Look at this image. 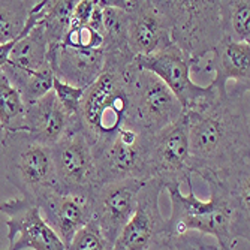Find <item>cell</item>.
<instances>
[{
	"label": "cell",
	"mask_w": 250,
	"mask_h": 250,
	"mask_svg": "<svg viewBox=\"0 0 250 250\" xmlns=\"http://www.w3.org/2000/svg\"><path fill=\"white\" fill-rule=\"evenodd\" d=\"M185 114L192 174H220L250 162L249 85L237 84Z\"/></svg>",
	"instance_id": "6da1fadb"
},
{
	"label": "cell",
	"mask_w": 250,
	"mask_h": 250,
	"mask_svg": "<svg viewBox=\"0 0 250 250\" xmlns=\"http://www.w3.org/2000/svg\"><path fill=\"white\" fill-rule=\"evenodd\" d=\"M210 188V199L202 201L193 192V185L188 186L185 195L181 188L168 189L171 201V216L168 220V234L183 237L192 231L202 237H213L226 250H232L238 238L250 240V217L238 213L223 189L213 178L204 180Z\"/></svg>",
	"instance_id": "7a4b0ae2"
},
{
	"label": "cell",
	"mask_w": 250,
	"mask_h": 250,
	"mask_svg": "<svg viewBox=\"0 0 250 250\" xmlns=\"http://www.w3.org/2000/svg\"><path fill=\"white\" fill-rule=\"evenodd\" d=\"M133 67L135 62H106L101 77L84 90L74 123L92 146L95 156L130 123L129 80Z\"/></svg>",
	"instance_id": "3957f363"
},
{
	"label": "cell",
	"mask_w": 250,
	"mask_h": 250,
	"mask_svg": "<svg viewBox=\"0 0 250 250\" xmlns=\"http://www.w3.org/2000/svg\"><path fill=\"white\" fill-rule=\"evenodd\" d=\"M2 148L6 180L22 198L38 204L51 193H60L51 147L20 130L3 133Z\"/></svg>",
	"instance_id": "277c9868"
},
{
	"label": "cell",
	"mask_w": 250,
	"mask_h": 250,
	"mask_svg": "<svg viewBox=\"0 0 250 250\" xmlns=\"http://www.w3.org/2000/svg\"><path fill=\"white\" fill-rule=\"evenodd\" d=\"M161 2L169 21L171 42L188 54L198 67L199 62L210 54L223 38L219 0Z\"/></svg>",
	"instance_id": "5b68a950"
},
{
	"label": "cell",
	"mask_w": 250,
	"mask_h": 250,
	"mask_svg": "<svg viewBox=\"0 0 250 250\" xmlns=\"http://www.w3.org/2000/svg\"><path fill=\"white\" fill-rule=\"evenodd\" d=\"M144 174L146 180H157L165 190L192 185L186 114L164 130L150 135Z\"/></svg>",
	"instance_id": "8992f818"
},
{
	"label": "cell",
	"mask_w": 250,
	"mask_h": 250,
	"mask_svg": "<svg viewBox=\"0 0 250 250\" xmlns=\"http://www.w3.org/2000/svg\"><path fill=\"white\" fill-rule=\"evenodd\" d=\"M130 123L154 135L185 116V109L171 90L154 74L135 63L129 80Z\"/></svg>",
	"instance_id": "52a82bcc"
},
{
	"label": "cell",
	"mask_w": 250,
	"mask_h": 250,
	"mask_svg": "<svg viewBox=\"0 0 250 250\" xmlns=\"http://www.w3.org/2000/svg\"><path fill=\"white\" fill-rule=\"evenodd\" d=\"M60 193L93 199L99 189L98 167L93 148L75 127L51 147Z\"/></svg>",
	"instance_id": "ba28073f"
},
{
	"label": "cell",
	"mask_w": 250,
	"mask_h": 250,
	"mask_svg": "<svg viewBox=\"0 0 250 250\" xmlns=\"http://www.w3.org/2000/svg\"><path fill=\"white\" fill-rule=\"evenodd\" d=\"M135 63L161 80L178 99L185 112L201 108L219 93L211 84L199 85L192 80L196 64L174 43L156 54L135 57Z\"/></svg>",
	"instance_id": "9c48e42d"
},
{
	"label": "cell",
	"mask_w": 250,
	"mask_h": 250,
	"mask_svg": "<svg viewBox=\"0 0 250 250\" xmlns=\"http://www.w3.org/2000/svg\"><path fill=\"white\" fill-rule=\"evenodd\" d=\"M109 3L127 14V45L135 57L156 54L172 43L161 0H109Z\"/></svg>",
	"instance_id": "30bf717a"
},
{
	"label": "cell",
	"mask_w": 250,
	"mask_h": 250,
	"mask_svg": "<svg viewBox=\"0 0 250 250\" xmlns=\"http://www.w3.org/2000/svg\"><path fill=\"white\" fill-rule=\"evenodd\" d=\"M148 138L150 135L133 123L123 126L114 140L95 156L99 185L102 186L109 181L123 178H140L147 181L144 165Z\"/></svg>",
	"instance_id": "8fae6325"
},
{
	"label": "cell",
	"mask_w": 250,
	"mask_h": 250,
	"mask_svg": "<svg viewBox=\"0 0 250 250\" xmlns=\"http://www.w3.org/2000/svg\"><path fill=\"white\" fill-rule=\"evenodd\" d=\"M0 211L6 216L8 226V247L0 250H64L36 204L15 196L0 204Z\"/></svg>",
	"instance_id": "7c38bea8"
},
{
	"label": "cell",
	"mask_w": 250,
	"mask_h": 250,
	"mask_svg": "<svg viewBox=\"0 0 250 250\" xmlns=\"http://www.w3.org/2000/svg\"><path fill=\"white\" fill-rule=\"evenodd\" d=\"M164 186L157 180H147L138 196L136 210L119 234L112 250H150L159 240L169 235L159 199Z\"/></svg>",
	"instance_id": "4fadbf2b"
},
{
	"label": "cell",
	"mask_w": 250,
	"mask_h": 250,
	"mask_svg": "<svg viewBox=\"0 0 250 250\" xmlns=\"http://www.w3.org/2000/svg\"><path fill=\"white\" fill-rule=\"evenodd\" d=\"M144 183L140 178H123L105 183L96 190L92 199V219L112 246L133 216Z\"/></svg>",
	"instance_id": "5bb4252c"
},
{
	"label": "cell",
	"mask_w": 250,
	"mask_h": 250,
	"mask_svg": "<svg viewBox=\"0 0 250 250\" xmlns=\"http://www.w3.org/2000/svg\"><path fill=\"white\" fill-rule=\"evenodd\" d=\"M36 206L45 223L56 232L64 247L69 244L77 231L93 217L92 199L83 196L51 193L42 198Z\"/></svg>",
	"instance_id": "9a60e30c"
},
{
	"label": "cell",
	"mask_w": 250,
	"mask_h": 250,
	"mask_svg": "<svg viewBox=\"0 0 250 250\" xmlns=\"http://www.w3.org/2000/svg\"><path fill=\"white\" fill-rule=\"evenodd\" d=\"M74 126V117L63 109L51 90L39 101L26 105L21 132L47 147L56 146Z\"/></svg>",
	"instance_id": "2e32d148"
},
{
	"label": "cell",
	"mask_w": 250,
	"mask_h": 250,
	"mask_svg": "<svg viewBox=\"0 0 250 250\" xmlns=\"http://www.w3.org/2000/svg\"><path fill=\"white\" fill-rule=\"evenodd\" d=\"M48 63L54 77L78 88H88L104 72V50H74L59 43L48 47Z\"/></svg>",
	"instance_id": "e0dca14e"
},
{
	"label": "cell",
	"mask_w": 250,
	"mask_h": 250,
	"mask_svg": "<svg viewBox=\"0 0 250 250\" xmlns=\"http://www.w3.org/2000/svg\"><path fill=\"white\" fill-rule=\"evenodd\" d=\"M195 71L213 72L214 80L210 84L217 90L219 95L226 93L228 81L250 87V43L222 38L211 51V59Z\"/></svg>",
	"instance_id": "ac0fdd59"
},
{
	"label": "cell",
	"mask_w": 250,
	"mask_h": 250,
	"mask_svg": "<svg viewBox=\"0 0 250 250\" xmlns=\"http://www.w3.org/2000/svg\"><path fill=\"white\" fill-rule=\"evenodd\" d=\"M77 0H43L38 24L43 29L48 47L59 45L69 29Z\"/></svg>",
	"instance_id": "d6986e66"
},
{
	"label": "cell",
	"mask_w": 250,
	"mask_h": 250,
	"mask_svg": "<svg viewBox=\"0 0 250 250\" xmlns=\"http://www.w3.org/2000/svg\"><path fill=\"white\" fill-rule=\"evenodd\" d=\"M223 38L250 43V2L249 0H219Z\"/></svg>",
	"instance_id": "ffe728a7"
},
{
	"label": "cell",
	"mask_w": 250,
	"mask_h": 250,
	"mask_svg": "<svg viewBox=\"0 0 250 250\" xmlns=\"http://www.w3.org/2000/svg\"><path fill=\"white\" fill-rule=\"evenodd\" d=\"M26 105L20 92L0 67V129L6 132H20Z\"/></svg>",
	"instance_id": "44dd1931"
},
{
	"label": "cell",
	"mask_w": 250,
	"mask_h": 250,
	"mask_svg": "<svg viewBox=\"0 0 250 250\" xmlns=\"http://www.w3.org/2000/svg\"><path fill=\"white\" fill-rule=\"evenodd\" d=\"M35 3L32 2H2L0 0V45L18 39Z\"/></svg>",
	"instance_id": "7402d4cb"
},
{
	"label": "cell",
	"mask_w": 250,
	"mask_h": 250,
	"mask_svg": "<svg viewBox=\"0 0 250 250\" xmlns=\"http://www.w3.org/2000/svg\"><path fill=\"white\" fill-rule=\"evenodd\" d=\"M60 43L74 50H99L104 45V36L90 24H72L71 22Z\"/></svg>",
	"instance_id": "603a6c76"
},
{
	"label": "cell",
	"mask_w": 250,
	"mask_h": 250,
	"mask_svg": "<svg viewBox=\"0 0 250 250\" xmlns=\"http://www.w3.org/2000/svg\"><path fill=\"white\" fill-rule=\"evenodd\" d=\"M64 250H112V244L105 238L99 225L92 219L77 231Z\"/></svg>",
	"instance_id": "cb8c5ba5"
},
{
	"label": "cell",
	"mask_w": 250,
	"mask_h": 250,
	"mask_svg": "<svg viewBox=\"0 0 250 250\" xmlns=\"http://www.w3.org/2000/svg\"><path fill=\"white\" fill-rule=\"evenodd\" d=\"M53 92L57 98V101L60 102V105L63 106V109L69 114L71 117H75L77 111L80 108L84 90L74 87L71 84H67L64 81H62L60 78L54 77L53 80Z\"/></svg>",
	"instance_id": "d4e9b609"
},
{
	"label": "cell",
	"mask_w": 250,
	"mask_h": 250,
	"mask_svg": "<svg viewBox=\"0 0 250 250\" xmlns=\"http://www.w3.org/2000/svg\"><path fill=\"white\" fill-rule=\"evenodd\" d=\"M178 240V244L183 250H226L222 249L217 243H207L202 235H183V237H175Z\"/></svg>",
	"instance_id": "484cf974"
},
{
	"label": "cell",
	"mask_w": 250,
	"mask_h": 250,
	"mask_svg": "<svg viewBox=\"0 0 250 250\" xmlns=\"http://www.w3.org/2000/svg\"><path fill=\"white\" fill-rule=\"evenodd\" d=\"M150 250H183L178 244V240L175 237L167 235L162 240H159Z\"/></svg>",
	"instance_id": "4316f807"
}]
</instances>
